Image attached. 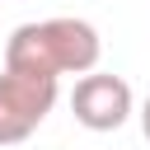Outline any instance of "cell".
<instances>
[{"mask_svg": "<svg viewBox=\"0 0 150 150\" xmlns=\"http://www.w3.org/2000/svg\"><path fill=\"white\" fill-rule=\"evenodd\" d=\"M103 56V42L94 23L84 19H42V23H19L5 42V66L28 70V75H84Z\"/></svg>", "mask_w": 150, "mask_h": 150, "instance_id": "cell-1", "label": "cell"}, {"mask_svg": "<svg viewBox=\"0 0 150 150\" xmlns=\"http://www.w3.org/2000/svg\"><path fill=\"white\" fill-rule=\"evenodd\" d=\"M56 108V80L52 75H28V70H9L0 75V145H19L28 141L47 112Z\"/></svg>", "mask_w": 150, "mask_h": 150, "instance_id": "cell-2", "label": "cell"}, {"mask_svg": "<svg viewBox=\"0 0 150 150\" xmlns=\"http://www.w3.org/2000/svg\"><path fill=\"white\" fill-rule=\"evenodd\" d=\"M70 112L84 131H117L131 117V84L108 70H84L70 89Z\"/></svg>", "mask_w": 150, "mask_h": 150, "instance_id": "cell-3", "label": "cell"}, {"mask_svg": "<svg viewBox=\"0 0 150 150\" xmlns=\"http://www.w3.org/2000/svg\"><path fill=\"white\" fill-rule=\"evenodd\" d=\"M141 131H145V141H150V98H145V108H141Z\"/></svg>", "mask_w": 150, "mask_h": 150, "instance_id": "cell-4", "label": "cell"}]
</instances>
